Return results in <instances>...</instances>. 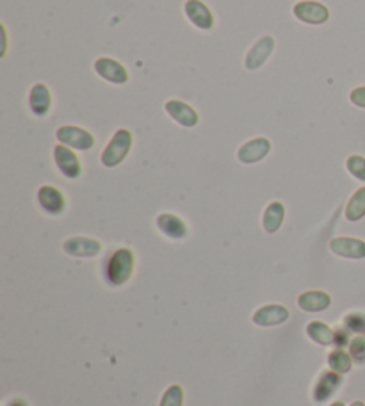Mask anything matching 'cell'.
I'll list each match as a JSON object with an SVG mask.
<instances>
[{
  "instance_id": "1",
  "label": "cell",
  "mask_w": 365,
  "mask_h": 406,
  "mask_svg": "<svg viewBox=\"0 0 365 406\" xmlns=\"http://www.w3.org/2000/svg\"><path fill=\"white\" fill-rule=\"evenodd\" d=\"M134 266H136V257L132 253V250L120 248L114 253H111L109 259L106 260L104 266V278L109 285L120 287L130 280L132 273H134Z\"/></svg>"
},
{
  "instance_id": "2",
  "label": "cell",
  "mask_w": 365,
  "mask_h": 406,
  "mask_svg": "<svg viewBox=\"0 0 365 406\" xmlns=\"http://www.w3.org/2000/svg\"><path fill=\"white\" fill-rule=\"evenodd\" d=\"M132 148V134L125 128H120L116 134L113 135L111 143L107 144V148L102 154V164L106 168H114V166L121 164L125 161V157L128 155Z\"/></svg>"
},
{
  "instance_id": "3",
  "label": "cell",
  "mask_w": 365,
  "mask_h": 406,
  "mask_svg": "<svg viewBox=\"0 0 365 406\" xmlns=\"http://www.w3.org/2000/svg\"><path fill=\"white\" fill-rule=\"evenodd\" d=\"M57 141L61 144L73 148V150L87 152L94 147V137L87 130L80 127H73V125H64L57 130Z\"/></svg>"
},
{
  "instance_id": "4",
  "label": "cell",
  "mask_w": 365,
  "mask_h": 406,
  "mask_svg": "<svg viewBox=\"0 0 365 406\" xmlns=\"http://www.w3.org/2000/svg\"><path fill=\"white\" fill-rule=\"evenodd\" d=\"M54 159H56L59 171L66 178H79L80 173H82V166H80L79 157L66 144H57L54 148Z\"/></svg>"
},
{
  "instance_id": "5",
  "label": "cell",
  "mask_w": 365,
  "mask_h": 406,
  "mask_svg": "<svg viewBox=\"0 0 365 406\" xmlns=\"http://www.w3.org/2000/svg\"><path fill=\"white\" fill-rule=\"evenodd\" d=\"M63 250L64 253H68L70 257L93 259V257L100 255L102 245H100L97 239H91V237H72L68 241H64Z\"/></svg>"
},
{
  "instance_id": "6",
  "label": "cell",
  "mask_w": 365,
  "mask_h": 406,
  "mask_svg": "<svg viewBox=\"0 0 365 406\" xmlns=\"http://www.w3.org/2000/svg\"><path fill=\"white\" fill-rule=\"evenodd\" d=\"M294 16L310 25H323L330 18V11L326 6L319 4V2L307 0V2H299L294 6Z\"/></svg>"
},
{
  "instance_id": "7",
  "label": "cell",
  "mask_w": 365,
  "mask_h": 406,
  "mask_svg": "<svg viewBox=\"0 0 365 406\" xmlns=\"http://www.w3.org/2000/svg\"><path fill=\"white\" fill-rule=\"evenodd\" d=\"M342 385V374L335 371H324L317 380L316 387H314L312 398L316 402H326L328 399L333 398L339 387Z\"/></svg>"
},
{
  "instance_id": "8",
  "label": "cell",
  "mask_w": 365,
  "mask_h": 406,
  "mask_svg": "<svg viewBox=\"0 0 365 406\" xmlns=\"http://www.w3.org/2000/svg\"><path fill=\"white\" fill-rule=\"evenodd\" d=\"M330 250L335 255L344 257V259L361 260L365 259V241L361 239H353V237H335L331 239Z\"/></svg>"
},
{
  "instance_id": "9",
  "label": "cell",
  "mask_w": 365,
  "mask_h": 406,
  "mask_svg": "<svg viewBox=\"0 0 365 406\" xmlns=\"http://www.w3.org/2000/svg\"><path fill=\"white\" fill-rule=\"evenodd\" d=\"M269 152H271V141L266 140V137H256V140L248 141L239 148L237 159L242 164H255V162H260L262 159L268 157Z\"/></svg>"
},
{
  "instance_id": "10",
  "label": "cell",
  "mask_w": 365,
  "mask_h": 406,
  "mask_svg": "<svg viewBox=\"0 0 365 406\" xmlns=\"http://www.w3.org/2000/svg\"><path fill=\"white\" fill-rule=\"evenodd\" d=\"M94 72L102 79L109 80L113 84L128 82V72L125 70L123 64H120L114 59H109V57H100V59L94 61Z\"/></svg>"
},
{
  "instance_id": "11",
  "label": "cell",
  "mask_w": 365,
  "mask_h": 406,
  "mask_svg": "<svg viewBox=\"0 0 365 406\" xmlns=\"http://www.w3.org/2000/svg\"><path fill=\"white\" fill-rule=\"evenodd\" d=\"M38 202L47 214L59 216L63 214L64 209H66V199H64L63 192H61L59 189L52 187V185H43V187H39Z\"/></svg>"
},
{
  "instance_id": "12",
  "label": "cell",
  "mask_w": 365,
  "mask_h": 406,
  "mask_svg": "<svg viewBox=\"0 0 365 406\" xmlns=\"http://www.w3.org/2000/svg\"><path fill=\"white\" fill-rule=\"evenodd\" d=\"M289 319V309L283 304H266L253 314V323L256 326H276Z\"/></svg>"
},
{
  "instance_id": "13",
  "label": "cell",
  "mask_w": 365,
  "mask_h": 406,
  "mask_svg": "<svg viewBox=\"0 0 365 406\" xmlns=\"http://www.w3.org/2000/svg\"><path fill=\"white\" fill-rule=\"evenodd\" d=\"M273 50H275V39H273L271 36H264L262 39H259V42L252 47V50H249L248 56H246V68H248V70H259V68H262L264 63H266V61L269 59V56L273 54Z\"/></svg>"
},
{
  "instance_id": "14",
  "label": "cell",
  "mask_w": 365,
  "mask_h": 406,
  "mask_svg": "<svg viewBox=\"0 0 365 406\" xmlns=\"http://www.w3.org/2000/svg\"><path fill=\"white\" fill-rule=\"evenodd\" d=\"M185 15L191 20L192 25H196L198 29L211 30L214 27V15L200 0H187L185 2Z\"/></svg>"
},
{
  "instance_id": "15",
  "label": "cell",
  "mask_w": 365,
  "mask_h": 406,
  "mask_svg": "<svg viewBox=\"0 0 365 406\" xmlns=\"http://www.w3.org/2000/svg\"><path fill=\"white\" fill-rule=\"evenodd\" d=\"M166 113L170 114L175 121H178L182 127L187 128L196 127V125H198V120H200V118H198V113H196L191 106H187V104H184V102L180 100L166 102Z\"/></svg>"
},
{
  "instance_id": "16",
  "label": "cell",
  "mask_w": 365,
  "mask_h": 406,
  "mask_svg": "<svg viewBox=\"0 0 365 406\" xmlns=\"http://www.w3.org/2000/svg\"><path fill=\"white\" fill-rule=\"evenodd\" d=\"M29 106L36 116H47L49 114L50 107H52V94H50L49 87L45 84H35V87L30 90Z\"/></svg>"
},
{
  "instance_id": "17",
  "label": "cell",
  "mask_w": 365,
  "mask_h": 406,
  "mask_svg": "<svg viewBox=\"0 0 365 406\" xmlns=\"http://www.w3.org/2000/svg\"><path fill=\"white\" fill-rule=\"evenodd\" d=\"M297 304L305 312H323L331 304V297L323 290H307L297 297Z\"/></svg>"
},
{
  "instance_id": "18",
  "label": "cell",
  "mask_w": 365,
  "mask_h": 406,
  "mask_svg": "<svg viewBox=\"0 0 365 406\" xmlns=\"http://www.w3.org/2000/svg\"><path fill=\"white\" fill-rule=\"evenodd\" d=\"M157 226L166 237H170V239H185L187 237V226L185 223L182 221L178 216L175 214H161L157 218Z\"/></svg>"
},
{
  "instance_id": "19",
  "label": "cell",
  "mask_w": 365,
  "mask_h": 406,
  "mask_svg": "<svg viewBox=\"0 0 365 406\" xmlns=\"http://www.w3.org/2000/svg\"><path fill=\"white\" fill-rule=\"evenodd\" d=\"M283 218H285V207H283L282 203L280 202L269 203L262 218L264 230L268 233H276L280 230V226H282Z\"/></svg>"
},
{
  "instance_id": "20",
  "label": "cell",
  "mask_w": 365,
  "mask_h": 406,
  "mask_svg": "<svg viewBox=\"0 0 365 406\" xmlns=\"http://www.w3.org/2000/svg\"><path fill=\"white\" fill-rule=\"evenodd\" d=\"M307 335L321 346H333V343H335V330H331L330 326L319 323V321H312V323L307 324Z\"/></svg>"
},
{
  "instance_id": "21",
  "label": "cell",
  "mask_w": 365,
  "mask_h": 406,
  "mask_svg": "<svg viewBox=\"0 0 365 406\" xmlns=\"http://www.w3.org/2000/svg\"><path fill=\"white\" fill-rule=\"evenodd\" d=\"M365 216V187L358 189L353 196H351L349 203L346 207V218L347 221H360Z\"/></svg>"
},
{
  "instance_id": "22",
  "label": "cell",
  "mask_w": 365,
  "mask_h": 406,
  "mask_svg": "<svg viewBox=\"0 0 365 406\" xmlns=\"http://www.w3.org/2000/svg\"><path fill=\"white\" fill-rule=\"evenodd\" d=\"M328 364H330L331 371L339 372V374H346L353 367V358L344 350H333L330 357H328Z\"/></svg>"
},
{
  "instance_id": "23",
  "label": "cell",
  "mask_w": 365,
  "mask_h": 406,
  "mask_svg": "<svg viewBox=\"0 0 365 406\" xmlns=\"http://www.w3.org/2000/svg\"><path fill=\"white\" fill-rule=\"evenodd\" d=\"M344 328L349 333L364 335L365 337V314L360 312H351L344 317Z\"/></svg>"
},
{
  "instance_id": "24",
  "label": "cell",
  "mask_w": 365,
  "mask_h": 406,
  "mask_svg": "<svg viewBox=\"0 0 365 406\" xmlns=\"http://www.w3.org/2000/svg\"><path fill=\"white\" fill-rule=\"evenodd\" d=\"M184 405V388L180 385H171L164 392L159 406H182Z\"/></svg>"
},
{
  "instance_id": "25",
  "label": "cell",
  "mask_w": 365,
  "mask_h": 406,
  "mask_svg": "<svg viewBox=\"0 0 365 406\" xmlns=\"http://www.w3.org/2000/svg\"><path fill=\"white\" fill-rule=\"evenodd\" d=\"M346 168L354 178L365 182V159L361 155H351L346 161Z\"/></svg>"
},
{
  "instance_id": "26",
  "label": "cell",
  "mask_w": 365,
  "mask_h": 406,
  "mask_svg": "<svg viewBox=\"0 0 365 406\" xmlns=\"http://www.w3.org/2000/svg\"><path fill=\"white\" fill-rule=\"evenodd\" d=\"M349 355L353 358V362L364 365L365 364V337L364 335H358L349 343Z\"/></svg>"
},
{
  "instance_id": "27",
  "label": "cell",
  "mask_w": 365,
  "mask_h": 406,
  "mask_svg": "<svg viewBox=\"0 0 365 406\" xmlns=\"http://www.w3.org/2000/svg\"><path fill=\"white\" fill-rule=\"evenodd\" d=\"M349 331L346 330V328H339V330H335V343H333V346H335V350H344L346 346H349Z\"/></svg>"
},
{
  "instance_id": "28",
  "label": "cell",
  "mask_w": 365,
  "mask_h": 406,
  "mask_svg": "<svg viewBox=\"0 0 365 406\" xmlns=\"http://www.w3.org/2000/svg\"><path fill=\"white\" fill-rule=\"evenodd\" d=\"M349 100L357 107H364L365 109V87H357V90L351 91Z\"/></svg>"
},
{
  "instance_id": "29",
  "label": "cell",
  "mask_w": 365,
  "mask_h": 406,
  "mask_svg": "<svg viewBox=\"0 0 365 406\" xmlns=\"http://www.w3.org/2000/svg\"><path fill=\"white\" fill-rule=\"evenodd\" d=\"M8 406H27V405H25V402H23V401H20V399H16V401L9 402Z\"/></svg>"
},
{
  "instance_id": "30",
  "label": "cell",
  "mask_w": 365,
  "mask_h": 406,
  "mask_svg": "<svg viewBox=\"0 0 365 406\" xmlns=\"http://www.w3.org/2000/svg\"><path fill=\"white\" fill-rule=\"evenodd\" d=\"M351 406H365V402L364 401H354V402H351Z\"/></svg>"
},
{
  "instance_id": "31",
  "label": "cell",
  "mask_w": 365,
  "mask_h": 406,
  "mask_svg": "<svg viewBox=\"0 0 365 406\" xmlns=\"http://www.w3.org/2000/svg\"><path fill=\"white\" fill-rule=\"evenodd\" d=\"M330 406H346V405H344L342 401H335V402H331Z\"/></svg>"
}]
</instances>
